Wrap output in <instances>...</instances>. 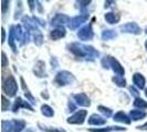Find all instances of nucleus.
<instances>
[{
    "mask_svg": "<svg viewBox=\"0 0 147 132\" xmlns=\"http://www.w3.org/2000/svg\"><path fill=\"white\" fill-rule=\"evenodd\" d=\"M67 50L76 57L85 59H94L100 56V52L91 45H85L80 42H72L67 45Z\"/></svg>",
    "mask_w": 147,
    "mask_h": 132,
    "instance_id": "obj_1",
    "label": "nucleus"
},
{
    "mask_svg": "<svg viewBox=\"0 0 147 132\" xmlns=\"http://www.w3.org/2000/svg\"><path fill=\"white\" fill-rule=\"evenodd\" d=\"M102 66L106 69L112 68L113 72L115 73V76H123L125 74V69L122 66V64L115 57H113L111 55H107L102 59Z\"/></svg>",
    "mask_w": 147,
    "mask_h": 132,
    "instance_id": "obj_2",
    "label": "nucleus"
},
{
    "mask_svg": "<svg viewBox=\"0 0 147 132\" xmlns=\"http://www.w3.org/2000/svg\"><path fill=\"white\" fill-rule=\"evenodd\" d=\"M2 90L9 97H15L18 91V84L12 75H8L6 78L2 79Z\"/></svg>",
    "mask_w": 147,
    "mask_h": 132,
    "instance_id": "obj_3",
    "label": "nucleus"
},
{
    "mask_svg": "<svg viewBox=\"0 0 147 132\" xmlns=\"http://www.w3.org/2000/svg\"><path fill=\"white\" fill-rule=\"evenodd\" d=\"M75 81V77L71 72L69 71H60L57 73L54 77L55 84H58L59 86H66V85H71Z\"/></svg>",
    "mask_w": 147,
    "mask_h": 132,
    "instance_id": "obj_4",
    "label": "nucleus"
},
{
    "mask_svg": "<svg viewBox=\"0 0 147 132\" xmlns=\"http://www.w3.org/2000/svg\"><path fill=\"white\" fill-rule=\"evenodd\" d=\"M86 116H88V111L86 110H78L76 112H74L72 116H70L67 118L66 122L69 125H83L85 119H86Z\"/></svg>",
    "mask_w": 147,
    "mask_h": 132,
    "instance_id": "obj_5",
    "label": "nucleus"
},
{
    "mask_svg": "<svg viewBox=\"0 0 147 132\" xmlns=\"http://www.w3.org/2000/svg\"><path fill=\"white\" fill-rule=\"evenodd\" d=\"M78 37L81 41H91L94 37V31L92 28V24H86L83 28L78 31Z\"/></svg>",
    "mask_w": 147,
    "mask_h": 132,
    "instance_id": "obj_6",
    "label": "nucleus"
},
{
    "mask_svg": "<svg viewBox=\"0 0 147 132\" xmlns=\"http://www.w3.org/2000/svg\"><path fill=\"white\" fill-rule=\"evenodd\" d=\"M88 20V13H80V15H75L73 18H71L70 23H69V28L71 30L78 29L80 25H82L84 22Z\"/></svg>",
    "mask_w": 147,
    "mask_h": 132,
    "instance_id": "obj_7",
    "label": "nucleus"
},
{
    "mask_svg": "<svg viewBox=\"0 0 147 132\" xmlns=\"http://www.w3.org/2000/svg\"><path fill=\"white\" fill-rule=\"evenodd\" d=\"M121 31L123 33H129V34H140L142 33V29L136 23V22H128V23H125L123 25H121Z\"/></svg>",
    "mask_w": 147,
    "mask_h": 132,
    "instance_id": "obj_8",
    "label": "nucleus"
},
{
    "mask_svg": "<svg viewBox=\"0 0 147 132\" xmlns=\"http://www.w3.org/2000/svg\"><path fill=\"white\" fill-rule=\"evenodd\" d=\"M70 18H69V15H64V13H58V15H55L53 18H52L51 20V25L52 27H55V28H58V27H63L64 24H69L70 23Z\"/></svg>",
    "mask_w": 147,
    "mask_h": 132,
    "instance_id": "obj_9",
    "label": "nucleus"
},
{
    "mask_svg": "<svg viewBox=\"0 0 147 132\" xmlns=\"http://www.w3.org/2000/svg\"><path fill=\"white\" fill-rule=\"evenodd\" d=\"M20 108H24V109H28L30 111H34L33 110V107L30 105L28 101H24L21 97H17L13 103V106H12V111L13 112H18Z\"/></svg>",
    "mask_w": 147,
    "mask_h": 132,
    "instance_id": "obj_10",
    "label": "nucleus"
},
{
    "mask_svg": "<svg viewBox=\"0 0 147 132\" xmlns=\"http://www.w3.org/2000/svg\"><path fill=\"white\" fill-rule=\"evenodd\" d=\"M73 99L78 106H81V107H90L91 106V100L88 97V95L84 93H79V94L73 95Z\"/></svg>",
    "mask_w": 147,
    "mask_h": 132,
    "instance_id": "obj_11",
    "label": "nucleus"
},
{
    "mask_svg": "<svg viewBox=\"0 0 147 132\" xmlns=\"http://www.w3.org/2000/svg\"><path fill=\"white\" fill-rule=\"evenodd\" d=\"M33 74H34L37 77H40V78L47 76V73H45V63H44L43 61H38L37 63L34 64Z\"/></svg>",
    "mask_w": 147,
    "mask_h": 132,
    "instance_id": "obj_12",
    "label": "nucleus"
},
{
    "mask_svg": "<svg viewBox=\"0 0 147 132\" xmlns=\"http://www.w3.org/2000/svg\"><path fill=\"white\" fill-rule=\"evenodd\" d=\"M133 84L138 89H144L145 85H146V78L143 76V74L135 73L133 75Z\"/></svg>",
    "mask_w": 147,
    "mask_h": 132,
    "instance_id": "obj_13",
    "label": "nucleus"
},
{
    "mask_svg": "<svg viewBox=\"0 0 147 132\" xmlns=\"http://www.w3.org/2000/svg\"><path fill=\"white\" fill-rule=\"evenodd\" d=\"M66 34V31L64 27H58L55 29H53L50 32V39L53 40V41H58L60 39L64 37Z\"/></svg>",
    "mask_w": 147,
    "mask_h": 132,
    "instance_id": "obj_14",
    "label": "nucleus"
},
{
    "mask_svg": "<svg viewBox=\"0 0 147 132\" xmlns=\"http://www.w3.org/2000/svg\"><path fill=\"white\" fill-rule=\"evenodd\" d=\"M88 125H104L106 123V119L100 115H97V113H93L88 117Z\"/></svg>",
    "mask_w": 147,
    "mask_h": 132,
    "instance_id": "obj_15",
    "label": "nucleus"
},
{
    "mask_svg": "<svg viewBox=\"0 0 147 132\" xmlns=\"http://www.w3.org/2000/svg\"><path fill=\"white\" fill-rule=\"evenodd\" d=\"M90 132H112V131H126V128L118 127V125H110L105 128H91L88 129Z\"/></svg>",
    "mask_w": 147,
    "mask_h": 132,
    "instance_id": "obj_16",
    "label": "nucleus"
},
{
    "mask_svg": "<svg viewBox=\"0 0 147 132\" xmlns=\"http://www.w3.org/2000/svg\"><path fill=\"white\" fill-rule=\"evenodd\" d=\"M113 119L114 121L116 122H119V123H124V125H129L131 123V118L126 115L124 111H117L114 116H113Z\"/></svg>",
    "mask_w": 147,
    "mask_h": 132,
    "instance_id": "obj_17",
    "label": "nucleus"
},
{
    "mask_svg": "<svg viewBox=\"0 0 147 132\" xmlns=\"http://www.w3.org/2000/svg\"><path fill=\"white\" fill-rule=\"evenodd\" d=\"M147 116V112L146 111H144V110H131V112H129V118H131V120L133 121H140L142 119H144V118H146Z\"/></svg>",
    "mask_w": 147,
    "mask_h": 132,
    "instance_id": "obj_18",
    "label": "nucleus"
},
{
    "mask_svg": "<svg viewBox=\"0 0 147 132\" xmlns=\"http://www.w3.org/2000/svg\"><path fill=\"white\" fill-rule=\"evenodd\" d=\"M20 81H21L22 89H23V91H24V96L27 97V100L32 103H37V100H36V98H34L33 96L31 95V93H30L29 88H28V86H27V84H26V81H24V79H23V77H20Z\"/></svg>",
    "mask_w": 147,
    "mask_h": 132,
    "instance_id": "obj_19",
    "label": "nucleus"
},
{
    "mask_svg": "<svg viewBox=\"0 0 147 132\" xmlns=\"http://www.w3.org/2000/svg\"><path fill=\"white\" fill-rule=\"evenodd\" d=\"M104 19L109 24H116L121 19V15L115 12H107L104 15Z\"/></svg>",
    "mask_w": 147,
    "mask_h": 132,
    "instance_id": "obj_20",
    "label": "nucleus"
},
{
    "mask_svg": "<svg viewBox=\"0 0 147 132\" xmlns=\"http://www.w3.org/2000/svg\"><path fill=\"white\" fill-rule=\"evenodd\" d=\"M101 37H102V40H104V41H109V40H112V39H115L117 37V33L115 32V30H104Z\"/></svg>",
    "mask_w": 147,
    "mask_h": 132,
    "instance_id": "obj_21",
    "label": "nucleus"
},
{
    "mask_svg": "<svg viewBox=\"0 0 147 132\" xmlns=\"http://www.w3.org/2000/svg\"><path fill=\"white\" fill-rule=\"evenodd\" d=\"M9 45L11 46L12 51L17 53V46H16V37H15V32H13V25L10 27V30H9Z\"/></svg>",
    "mask_w": 147,
    "mask_h": 132,
    "instance_id": "obj_22",
    "label": "nucleus"
},
{
    "mask_svg": "<svg viewBox=\"0 0 147 132\" xmlns=\"http://www.w3.org/2000/svg\"><path fill=\"white\" fill-rule=\"evenodd\" d=\"M13 122V132H22L26 128V122L23 120H19V119H15L12 120Z\"/></svg>",
    "mask_w": 147,
    "mask_h": 132,
    "instance_id": "obj_23",
    "label": "nucleus"
},
{
    "mask_svg": "<svg viewBox=\"0 0 147 132\" xmlns=\"http://www.w3.org/2000/svg\"><path fill=\"white\" fill-rule=\"evenodd\" d=\"M1 132H13V122L2 120L1 121Z\"/></svg>",
    "mask_w": 147,
    "mask_h": 132,
    "instance_id": "obj_24",
    "label": "nucleus"
},
{
    "mask_svg": "<svg viewBox=\"0 0 147 132\" xmlns=\"http://www.w3.org/2000/svg\"><path fill=\"white\" fill-rule=\"evenodd\" d=\"M41 112L44 117L51 118L54 116V110L52 109L49 105H42L41 106Z\"/></svg>",
    "mask_w": 147,
    "mask_h": 132,
    "instance_id": "obj_25",
    "label": "nucleus"
},
{
    "mask_svg": "<svg viewBox=\"0 0 147 132\" xmlns=\"http://www.w3.org/2000/svg\"><path fill=\"white\" fill-rule=\"evenodd\" d=\"M39 127V129L40 130H42L44 132H66L64 129H62V128H53V127H47V125H41V123H39L38 125Z\"/></svg>",
    "mask_w": 147,
    "mask_h": 132,
    "instance_id": "obj_26",
    "label": "nucleus"
},
{
    "mask_svg": "<svg viewBox=\"0 0 147 132\" xmlns=\"http://www.w3.org/2000/svg\"><path fill=\"white\" fill-rule=\"evenodd\" d=\"M133 105H134V107L135 108H138V109H147V101H145L143 98H140V97H138V98H135V100H134V103H133Z\"/></svg>",
    "mask_w": 147,
    "mask_h": 132,
    "instance_id": "obj_27",
    "label": "nucleus"
},
{
    "mask_svg": "<svg viewBox=\"0 0 147 132\" xmlns=\"http://www.w3.org/2000/svg\"><path fill=\"white\" fill-rule=\"evenodd\" d=\"M33 42L37 46H41L42 43H43V35L41 33V31H38V32H34L33 34Z\"/></svg>",
    "mask_w": 147,
    "mask_h": 132,
    "instance_id": "obj_28",
    "label": "nucleus"
},
{
    "mask_svg": "<svg viewBox=\"0 0 147 132\" xmlns=\"http://www.w3.org/2000/svg\"><path fill=\"white\" fill-rule=\"evenodd\" d=\"M112 81L118 87H125L126 86V79L124 78V76H114L112 78Z\"/></svg>",
    "mask_w": 147,
    "mask_h": 132,
    "instance_id": "obj_29",
    "label": "nucleus"
},
{
    "mask_svg": "<svg viewBox=\"0 0 147 132\" xmlns=\"http://www.w3.org/2000/svg\"><path fill=\"white\" fill-rule=\"evenodd\" d=\"M97 110H100V112H101V113H103L104 117H106V118H110L111 116H112V113H113V111H112L111 108H107V107L102 106V105L97 107Z\"/></svg>",
    "mask_w": 147,
    "mask_h": 132,
    "instance_id": "obj_30",
    "label": "nucleus"
},
{
    "mask_svg": "<svg viewBox=\"0 0 147 132\" xmlns=\"http://www.w3.org/2000/svg\"><path fill=\"white\" fill-rule=\"evenodd\" d=\"M1 99H2L1 109H2V111H7V110L9 109V107H10V101H9L7 98H6V96H5V95H2Z\"/></svg>",
    "mask_w": 147,
    "mask_h": 132,
    "instance_id": "obj_31",
    "label": "nucleus"
},
{
    "mask_svg": "<svg viewBox=\"0 0 147 132\" xmlns=\"http://www.w3.org/2000/svg\"><path fill=\"white\" fill-rule=\"evenodd\" d=\"M76 3L79 5L80 9H81L82 11H83L82 13H88V12H86V11H85L84 9H85V8L88 7V5L91 3V0H86V1H76Z\"/></svg>",
    "mask_w": 147,
    "mask_h": 132,
    "instance_id": "obj_32",
    "label": "nucleus"
},
{
    "mask_svg": "<svg viewBox=\"0 0 147 132\" xmlns=\"http://www.w3.org/2000/svg\"><path fill=\"white\" fill-rule=\"evenodd\" d=\"M9 5H10V1H8V0H2L1 1V10H2V15H6L7 10L9 9Z\"/></svg>",
    "mask_w": 147,
    "mask_h": 132,
    "instance_id": "obj_33",
    "label": "nucleus"
},
{
    "mask_svg": "<svg viewBox=\"0 0 147 132\" xmlns=\"http://www.w3.org/2000/svg\"><path fill=\"white\" fill-rule=\"evenodd\" d=\"M67 106H69V111H70V112H73L74 110H76V103H74L73 101H71V100L69 101V105H67Z\"/></svg>",
    "mask_w": 147,
    "mask_h": 132,
    "instance_id": "obj_34",
    "label": "nucleus"
},
{
    "mask_svg": "<svg viewBox=\"0 0 147 132\" xmlns=\"http://www.w3.org/2000/svg\"><path fill=\"white\" fill-rule=\"evenodd\" d=\"M33 19H34V21L37 22L38 25H40V27H45V21L41 20V19H39V18H37V17H33Z\"/></svg>",
    "mask_w": 147,
    "mask_h": 132,
    "instance_id": "obj_35",
    "label": "nucleus"
},
{
    "mask_svg": "<svg viewBox=\"0 0 147 132\" xmlns=\"http://www.w3.org/2000/svg\"><path fill=\"white\" fill-rule=\"evenodd\" d=\"M51 65H52V68H57V67L59 66V63H58V59H57V57L52 56V59H51Z\"/></svg>",
    "mask_w": 147,
    "mask_h": 132,
    "instance_id": "obj_36",
    "label": "nucleus"
},
{
    "mask_svg": "<svg viewBox=\"0 0 147 132\" xmlns=\"http://www.w3.org/2000/svg\"><path fill=\"white\" fill-rule=\"evenodd\" d=\"M7 65H8V59H7V56H6V53L2 52V67L5 68V67H7Z\"/></svg>",
    "mask_w": 147,
    "mask_h": 132,
    "instance_id": "obj_37",
    "label": "nucleus"
},
{
    "mask_svg": "<svg viewBox=\"0 0 147 132\" xmlns=\"http://www.w3.org/2000/svg\"><path fill=\"white\" fill-rule=\"evenodd\" d=\"M128 89H129V93H131L132 95H134L135 97H136V98H138V95H140V93H138V91H137L135 88L133 87V86H131V87L128 88Z\"/></svg>",
    "mask_w": 147,
    "mask_h": 132,
    "instance_id": "obj_38",
    "label": "nucleus"
},
{
    "mask_svg": "<svg viewBox=\"0 0 147 132\" xmlns=\"http://www.w3.org/2000/svg\"><path fill=\"white\" fill-rule=\"evenodd\" d=\"M137 129H138V130H147V122L146 123H144V125H138V127H137Z\"/></svg>",
    "mask_w": 147,
    "mask_h": 132,
    "instance_id": "obj_39",
    "label": "nucleus"
},
{
    "mask_svg": "<svg viewBox=\"0 0 147 132\" xmlns=\"http://www.w3.org/2000/svg\"><path fill=\"white\" fill-rule=\"evenodd\" d=\"M6 41V30L5 28H2V43H5Z\"/></svg>",
    "mask_w": 147,
    "mask_h": 132,
    "instance_id": "obj_40",
    "label": "nucleus"
},
{
    "mask_svg": "<svg viewBox=\"0 0 147 132\" xmlns=\"http://www.w3.org/2000/svg\"><path fill=\"white\" fill-rule=\"evenodd\" d=\"M28 3H30V10H33V3H36V1H28Z\"/></svg>",
    "mask_w": 147,
    "mask_h": 132,
    "instance_id": "obj_41",
    "label": "nucleus"
},
{
    "mask_svg": "<svg viewBox=\"0 0 147 132\" xmlns=\"http://www.w3.org/2000/svg\"><path fill=\"white\" fill-rule=\"evenodd\" d=\"M42 97H45V98H48V97H49V96H48V94H47V90H45V91H43V93H42Z\"/></svg>",
    "mask_w": 147,
    "mask_h": 132,
    "instance_id": "obj_42",
    "label": "nucleus"
},
{
    "mask_svg": "<svg viewBox=\"0 0 147 132\" xmlns=\"http://www.w3.org/2000/svg\"><path fill=\"white\" fill-rule=\"evenodd\" d=\"M26 132H34V131H33L32 129H27V130H26Z\"/></svg>",
    "mask_w": 147,
    "mask_h": 132,
    "instance_id": "obj_43",
    "label": "nucleus"
},
{
    "mask_svg": "<svg viewBox=\"0 0 147 132\" xmlns=\"http://www.w3.org/2000/svg\"><path fill=\"white\" fill-rule=\"evenodd\" d=\"M145 49H146V51H147V40H146V42H145Z\"/></svg>",
    "mask_w": 147,
    "mask_h": 132,
    "instance_id": "obj_44",
    "label": "nucleus"
},
{
    "mask_svg": "<svg viewBox=\"0 0 147 132\" xmlns=\"http://www.w3.org/2000/svg\"><path fill=\"white\" fill-rule=\"evenodd\" d=\"M145 94H146V97H147V88H146V90H145Z\"/></svg>",
    "mask_w": 147,
    "mask_h": 132,
    "instance_id": "obj_45",
    "label": "nucleus"
},
{
    "mask_svg": "<svg viewBox=\"0 0 147 132\" xmlns=\"http://www.w3.org/2000/svg\"><path fill=\"white\" fill-rule=\"evenodd\" d=\"M145 32H146V33H147V29H146V30H145Z\"/></svg>",
    "mask_w": 147,
    "mask_h": 132,
    "instance_id": "obj_46",
    "label": "nucleus"
}]
</instances>
